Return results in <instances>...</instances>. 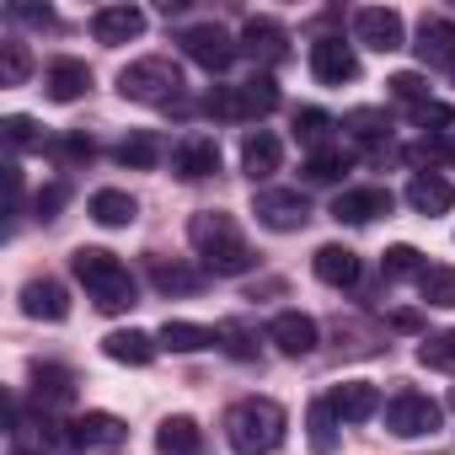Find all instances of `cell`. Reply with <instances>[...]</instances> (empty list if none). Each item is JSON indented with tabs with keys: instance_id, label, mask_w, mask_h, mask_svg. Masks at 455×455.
Masks as SVG:
<instances>
[{
	"instance_id": "cell-1",
	"label": "cell",
	"mask_w": 455,
	"mask_h": 455,
	"mask_svg": "<svg viewBox=\"0 0 455 455\" xmlns=\"http://www.w3.org/2000/svg\"><path fill=\"white\" fill-rule=\"evenodd\" d=\"M188 242L198 247V258H204L209 274H225V279H231V274H252V268H258V252H252V242L242 236V225H236L231 214H220V209L193 214Z\"/></svg>"
},
{
	"instance_id": "cell-2",
	"label": "cell",
	"mask_w": 455,
	"mask_h": 455,
	"mask_svg": "<svg viewBox=\"0 0 455 455\" xmlns=\"http://www.w3.org/2000/svg\"><path fill=\"white\" fill-rule=\"evenodd\" d=\"M284 428H290V418L268 396H247L225 412V439H231L236 455H274L284 444Z\"/></svg>"
},
{
	"instance_id": "cell-3",
	"label": "cell",
	"mask_w": 455,
	"mask_h": 455,
	"mask_svg": "<svg viewBox=\"0 0 455 455\" xmlns=\"http://www.w3.org/2000/svg\"><path fill=\"white\" fill-rule=\"evenodd\" d=\"M70 268H76V279L86 284V295L97 300V311H129L134 306V274L118 263V252H108V247H76L70 252Z\"/></svg>"
},
{
	"instance_id": "cell-4",
	"label": "cell",
	"mask_w": 455,
	"mask_h": 455,
	"mask_svg": "<svg viewBox=\"0 0 455 455\" xmlns=\"http://www.w3.org/2000/svg\"><path fill=\"white\" fill-rule=\"evenodd\" d=\"M204 108H209L214 118H225V124H252V118H263V113L279 108V81H274V76H247V81H236V86L209 92Z\"/></svg>"
},
{
	"instance_id": "cell-5",
	"label": "cell",
	"mask_w": 455,
	"mask_h": 455,
	"mask_svg": "<svg viewBox=\"0 0 455 455\" xmlns=\"http://www.w3.org/2000/svg\"><path fill=\"white\" fill-rule=\"evenodd\" d=\"M118 92L129 97V102H177V92H182V70L166 60V54H150V60H134L124 76H118Z\"/></svg>"
},
{
	"instance_id": "cell-6",
	"label": "cell",
	"mask_w": 455,
	"mask_h": 455,
	"mask_svg": "<svg viewBox=\"0 0 455 455\" xmlns=\"http://www.w3.org/2000/svg\"><path fill=\"white\" fill-rule=\"evenodd\" d=\"M439 402L434 396H423V391H396L391 402H386V428L396 434V439H418V434H434L439 428Z\"/></svg>"
},
{
	"instance_id": "cell-7",
	"label": "cell",
	"mask_w": 455,
	"mask_h": 455,
	"mask_svg": "<svg viewBox=\"0 0 455 455\" xmlns=\"http://www.w3.org/2000/svg\"><path fill=\"white\" fill-rule=\"evenodd\" d=\"M177 44H182V54H188L193 65H204L209 76L231 70V60H236V49H242V44H231V33H225L220 22H198V28H188Z\"/></svg>"
},
{
	"instance_id": "cell-8",
	"label": "cell",
	"mask_w": 455,
	"mask_h": 455,
	"mask_svg": "<svg viewBox=\"0 0 455 455\" xmlns=\"http://www.w3.org/2000/svg\"><path fill=\"white\" fill-rule=\"evenodd\" d=\"M252 214H258V225H268V231H300L311 220V204L295 188H263L252 198Z\"/></svg>"
},
{
	"instance_id": "cell-9",
	"label": "cell",
	"mask_w": 455,
	"mask_h": 455,
	"mask_svg": "<svg viewBox=\"0 0 455 455\" xmlns=\"http://www.w3.org/2000/svg\"><path fill=\"white\" fill-rule=\"evenodd\" d=\"M354 38L364 49H375V54H396L407 44V28H402V17L391 6H359L354 12Z\"/></svg>"
},
{
	"instance_id": "cell-10",
	"label": "cell",
	"mask_w": 455,
	"mask_h": 455,
	"mask_svg": "<svg viewBox=\"0 0 455 455\" xmlns=\"http://www.w3.org/2000/svg\"><path fill=\"white\" fill-rule=\"evenodd\" d=\"M311 76H316L322 86H348V81L359 76L354 44H343V38H316V44H311Z\"/></svg>"
},
{
	"instance_id": "cell-11",
	"label": "cell",
	"mask_w": 455,
	"mask_h": 455,
	"mask_svg": "<svg viewBox=\"0 0 455 455\" xmlns=\"http://www.w3.org/2000/svg\"><path fill=\"white\" fill-rule=\"evenodd\" d=\"M172 172H177L182 182L214 177V172H220V145H214V134H182L177 150H172Z\"/></svg>"
},
{
	"instance_id": "cell-12",
	"label": "cell",
	"mask_w": 455,
	"mask_h": 455,
	"mask_svg": "<svg viewBox=\"0 0 455 455\" xmlns=\"http://www.w3.org/2000/svg\"><path fill=\"white\" fill-rule=\"evenodd\" d=\"M316 322L306 316V311H279L274 322H268V343L284 354V359H306L311 348H316Z\"/></svg>"
},
{
	"instance_id": "cell-13",
	"label": "cell",
	"mask_w": 455,
	"mask_h": 455,
	"mask_svg": "<svg viewBox=\"0 0 455 455\" xmlns=\"http://www.w3.org/2000/svg\"><path fill=\"white\" fill-rule=\"evenodd\" d=\"M380 214H391V188H348L332 198V220L343 225H370Z\"/></svg>"
},
{
	"instance_id": "cell-14",
	"label": "cell",
	"mask_w": 455,
	"mask_h": 455,
	"mask_svg": "<svg viewBox=\"0 0 455 455\" xmlns=\"http://www.w3.org/2000/svg\"><path fill=\"white\" fill-rule=\"evenodd\" d=\"M327 407H332L338 423H364V418L380 412V391L370 380H343V386L327 391Z\"/></svg>"
},
{
	"instance_id": "cell-15",
	"label": "cell",
	"mask_w": 455,
	"mask_h": 455,
	"mask_svg": "<svg viewBox=\"0 0 455 455\" xmlns=\"http://www.w3.org/2000/svg\"><path fill=\"white\" fill-rule=\"evenodd\" d=\"M92 33H97V44H108V49L134 44V38L145 33V12H140V6H102V12L92 17Z\"/></svg>"
},
{
	"instance_id": "cell-16",
	"label": "cell",
	"mask_w": 455,
	"mask_h": 455,
	"mask_svg": "<svg viewBox=\"0 0 455 455\" xmlns=\"http://www.w3.org/2000/svg\"><path fill=\"white\" fill-rule=\"evenodd\" d=\"M22 311L33 322H65L70 316V295H65L60 279H28L22 284Z\"/></svg>"
},
{
	"instance_id": "cell-17",
	"label": "cell",
	"mask_w": 455,
	"mask_h": 455,
	"mask_svg": "<svg viewBox=\"0 0 455 455\" xmlns=\"http://www.w3.org/2000/svg\"><path fill=\"white\" fill-rule=\"evenodd\" d=\"M70 439H76L81 450H113V444L129 439V423L113 418V412H81V418L70 423Z\"/></svg>"
},
{
	"instance_id": "cell-18",
	"label": "cell",
	"mask_w": 455,
	"mask_h": 455,
	"mask_svg": "<svg viewBox=\"0 0 455 455\" xmlns=\"http://www.w3.org/2000/svg\"><path fill=\"white\" fill-rule=\"evenodd\" d=\"M279 161H284V145H279V134H274V129H252V134L242 140V172H247L252 182L274 177V172H279Z\"/></svg>"
},
{
	"instance_id": "cell-19",
	"label": "cell",
	"mask_w": 455,
	"mask_h": 455,
	"mask_svg": "<svg viewBox=\"0 0 455 455\" xmlns=\"http://www.w3.org/2000/svg\"><path fill=\"white\" fill-rule=\"evenodd\" d=\"M311 268H316V279H322V284H332V290H348V284H359V252H354V247H343V242H327V247H316Z\"/></svg>"
},
{
	"instance_id": "cell-20",
	"label": "cell",
	"mask_w": 455,
	"mask_h": 455,
	"mask_svg": "<svg viewBox=\"0 0 455 455\" xmlns=\"http://www.w3.org/2000/svg\"><path fill=\"white\" fill-rule=\"evenodd\" d=\"M156 348H161V338H150V332H140V327H118V332L102 338V354H108L113 364H134V370H145V364L156 359Z\"/></svg>"
},
{
	"instance_id": "cell-21",
	"label": "cell",
	"mask_w": 455,
	"mask_h": 455,
	"mask_svg": "<svg viewBox=\"0 0 455 455\" xmlns=\"http://www.w3.org/2000/svg\"><path fill=\"white\" fill-rule=\"evenodd\" d=\"M418 60L423 65H439V70H455V22H444V17H423V28H418Z\"/></svg>"
},
{
	"instance_id": "cell-22",
	"label": "cell",
	"mask_w": 455,
	"mask_h": 455,
	"mask_svg": "<svg viewBox=\"0 0 455 455\" xmlns=\"http://www.w3.org/2000/svg\"><path fill=\"white\" fill-rule=\"evenodd\" d=\"M407 204H412L418 214H444V209H455V182L439 177V172H412Z\"/></svg>"
},
{
	"instance_id": "cell-23",
	"label": "cell",
	"mask_w": 455,
	"mask_h": 455,
	"mask_svg": "<svg viewBox=\"0 0 455 455\" xmlns=\"http://www.w3.org/2000/svg\"><path fill=\"white\" fill-rule=\"evenodd\" d=\"M134 214H140V204H134L124 188H97V193H92V220L108 225V231H124V225H134Z\"/></svg>"
},
{
	"instance_id": "cell-24",
	"label": "cell",
	"mask_w": 455,
	"mask_h": 455,
	"mask_svg": "<svg viewBox=\"0 0 455 455\" xmlns=\"http://www.w3.org/2000/svg\"><path fill=\"white\" fill-rule=\"evenodd\" d=\"M284 28L274 22V17H252L247 28H242V49L252 54V60H284Z\"/></svg>"
},
{
	"instance_id": "cell-25",
	"label": "cell",
	"mask_w": 455,
	"mask_h": 455,
	"mask_svg": "<svg viewBox=\"0 0 455 455\" xmlns=\"http://www.w3.org/2000/svg\"><path fill=\"white\" fill-rule=\"evenodd\" d=\"M33 396L44 407H65V402H76V375L65 364H33Z\"/></svg>"
},
{
	"instance_id": "cell-26",
	"label": "cell",
	"mask_w": 455,
	"mask_h": 455,
	"mask_svg": "<svg viewBox=\"0 0 455 455\" xmlns=\"http://www.w3.org/2000/svg\"><path fill=\"white\" fill-rule=\"evenodd\" d=\"M343 134L359 140V145H370V150H380V145H391V118L380 108H354L343 118Z\"/></svg>"
},
{
	"instance_id": "cell-27",
	"label": "cell",
	"mask_w": 455,
	"mask_h": 455,
	"mask_svg": "<svg viewBox=\"0 0 455 455\" xmlns=\"http://www.w3.org/2000/svg\"><path fill=\"white\" fill-rule=\"evenodd\" d=\"M150 284L161 295H198L204 290V274L188 268V263H166V258H150Z\"/></svg>"
},
{
	"instance_id": "cell-28",
	"label": "cell",
	"mask_w": 455,
	"mask_h": 455,
	"mask_svg": "<svg viewBox=\"0 0 455 455\" xmlns=\"http://www.w3.org/2000/svg\"><path fill=\"white\" fill-rule=\"evenodd\" d=\"M44 86H49V97H54V102H76V97L92 86V70H86L81 60H54Z\"/></svg>"
},
{
	"instance_id": "cell-29",
	"label": "cell",
	"mask_w": 455,
	"mask_h": 455,
	"mask_svg": "<svg viewBox=\"0 0 455 455\" xmlns=\"http://www.w3.org/2000/svg\"><path fill=\"white\" fill-rule=\"evenodd\" d=\"M156 450H161V455H198V450H204V434H198L193 418H166V423L156 428Z\"/></svg>"
},
{
	"instance_id": "cell-30",
	"label": "cell",
	"mask_w": 455,
	"mask_h": 455,
	"mask_svg": "<svg viewBox=\"0 0 455 455\" xmlns=\"http://www.w3.org/2000/svg\"><path fill=\"white\" fill-rule=\"evenodd\" d=\"M161 348H172V354L214 348V327H198V322H166V327H161Z\"/></svg>"
},
{
	"instance_id": "cell-31",
	"label": "cell",
	"mask_w": 455,
	"mask_h": 455,
	"mask_svg": "<svg viewBox=\"0 0 455 455\" xmlns=\"http://www.w3.org/2000/svg\"><path fill=\"white\" fill-rule=\"evenodd\" d=\"M161 150H166V145H161V134H150V129H134V134L118 145V161H124V166H134V172H150V166L161 161Z\"/></svg>"
},
{
	"instance_id": "cell-32",
	"label": "cell",
	"mask_w": 455,
	"mask_h": 455,
	"mask_svg": "<svg viewBox=\"0 0 455 455\" xmlns=\"http://www.w3.org/2000/svg\"><path fill=\"white\" fill-rule=\"evenodd\" d=\"M214 348H225V354H231V359H258V332L247 327V322H220L214 327Z\"/></svg>"
},
{
	"instance_id": "cell-33",
	"label": "cell",
	"mask_w": 455,
	"mask_h": 455,
	"mask_svg": "<svg viewBox=\"0 0 455 455\" xmlns=\"http://www.w3.org/2000/svg\"><path fill=\"white\" fill-rule=\"evenodd\" d=\"M418 290H423V306H439V311H450V306H455V268H444V263H428V268H423V279H418Z\"/></svg>"
},
{
	"instance_id": "cell-34",
	"label": "cell",
	"mask_w": 455,
	"mask_h": 455,
	"mask_svg": "<svg viewBox=\"0 0 455 455\" xmlns=\"http://www.w3.org/2000/svg\"><path fill=\"white\" fill-rule=\"evenodd\" d=\"M306 428H311V450H316V455H332V439H338V418H332L327 396H322V402H311V412H306Z\"/></svg>"
},
{
	"instance_id": "cell-35",
	"label": "cell",
	"mask_w": 455,
	"mask_h": 455,
	"mask_svg": "<svg viewBox=\"0 0 455 455\" xmlns=\"http://www.w3.org/2000/svg\"><path fill=\"white\" fill-rule=\"evenodd\" d=\"M386 92H391V97H396V102H407V108H412V113H418V108H428V102H434V97H428V81H423V76H418V70H396V76H391V81H386Z\"/></svg>"
},
{
	"instance_id": "cell-36",
	"label": "cell",
	"mask_w": 455,
	"mask_h": 455,
	"mask_svg": "<svg viewBox=\"0 0 455 455\" xmlns=\"http://www.w3.org/2000/svg\"><path fill=\"white\" fill-rule=\"evenodd\" d=\"M327 134H332V118L322 108H300L295 113V140L311 145V150H327Z\"/></svg>"
},
{
	"instance_id": "cell-37",
	"label": "cell",
	"mask_w": 455,
	"mask_h": 455,
	"mask_svg": "<svg viewBox=\"0 0 455 455\" xmlns=\"http://www.w3.org/2000/svg\"><path fill=\"white\" fill-rule=\"evenodd\" d=\"M343 172H348V156H343L338 145H327V150H311V156H306V177H311V182H338Z\"/></svg>"
},
{
	"instance_id": "cell-38",
	"label": "cell",
	"mask_w": 455,
	"mask_h": 455,
	"mask_svg": "<svg viewBox=\"0 0 455 455\" xmlns=\"http://www.w3.org/2000/svg\"><path fill=\"white\" fill-rule=\"evenodd\" d=\"M418 364H428V370H455V327H450V332H434V338H423V348H418Z\"/></svg>"
},
{
	"instance_id": "cell-39",
	"label": "cell",
	"mask_w": 455,
	"mask_h": 455,
	"mask_svg": "<svg viewBox=\"0 0 455 455\" xmlns=\"http://www.w3.org/2000/svg\"><path fill=\"white\" fill-rule=\"evenodd\" d=\"M0 134H6L12 150H38V145H44V129H38L28 113H12L6 124H0Z\"/></svg>"
},
{
	"instance_id": "cell-40",
	"label": "cell",
	"mask_w": 455,
	"mask_h": 455,
	"mask_svg": "<svg viewBox=\"0 0 455 455\" xmlns=\"http://www.w3.org/2000/svg\"><path fill=\"white\" fill-rule=\"evenodd\" d=\"M28 70H33V60L22 44H0V86H22Z\"/></svg>"
},
{
	"instance_id": "cell-41",
	"label": "cell",
	"mask_w": 455,
	"mask_h": 455,
	"mask_svg": "<svg viewBox=\"0 0 455 455\" xmlns=\"http://www.w3.org/2000/svg\"><path fill=\"white\" fill-rule=\"evenodd\" d=\"M386 279H423V252L418 247H391L386 252Z\"/></svg>"
},
{
	"instance_id": "cell-42",
	"label": "cell",
	"mask_w": 455,
	"mask_h": 455,
	"mask_svg": "<svg viewBox=\"0 0 455 455\" xmlns=\"http://www.w3.org/2000/svg\"><path fill=\"white\" fill-rule=\"evenodd\" d=\"M418 124L428 129H455V108H444V102H428V108H418Z\"/></svg>"
},
{
	"instance_id": "cell-43",
	"label": "cell",
	"mask_w": 455,
	"mask_h": 455,
	"mask_svg": "<svg viewBox=\"0 0 455 455\" xmlns=\"http://www.w3.org/2000/svg\"><path fill=\"white\" fill-rule=\"evenodd\" d=\"M92 150H97V145H92L86 134H65V140H60V156H65V161H92Z\"/></svg>"
},
{
	"instance_id": "cell-44",
	"label": "cell",
	"mask_w": 455,
	"mask_h": 455,
	"mask_svg": "<svg viewBox=\"0 0 455 455\" xmlns=\"http://www.w3.org/2000/svg\"><path fill=\"white\" fill-rule=\"evenodd\" d=\"M439 156H444V145H428V140H423V145H412V150H407V161H412V166H418V172H423V166H428V161H439Z\"/></svg>"
},
{
	"instance_id": "cell-45",
	"label": "cell",
	"mask_w": 455,
	"mask_h": 455,
	"mask_svg": "<svg viewBox=\"0 0 455 455\" xmlns=\"http://www.w3.org/2000/svg\"><path fill=\"white\" fill-rule=\"evenodd\" d=\"M60 204H65V188H60V182L38 193V214H44V220H54V209H60Z\"/></svg>"
},
{
	"instance_id": "cell-46",
	"label": "cell",
	"mask_w": 455,
	"mask_h": 455,
	"mask_svg": "<svg viewBox=\"0 0 455 455\" xmlns=\"http://www.w3.org/2000/svg\"><path fill=\"white\" fill-rule=\"evenodd\" d=\"M12 17H22V22H44V28L54 22V12H49V6H12Z\"/></svg>"
},
{
	"instance_id": "cell-47",
	"label": "cell",
	"mask_w": 455,
	"mask_h": 455,
	"mask_svg": "<svg viewBox=\"0 0 455 455\" xmlns=\"http://www.w3.org/2000/svg\"><path fill=\"white\" fill-rule=\"evenodd\" d=\"M12 455H33V450H12Z\"/></svg>"
}]
</instances>
